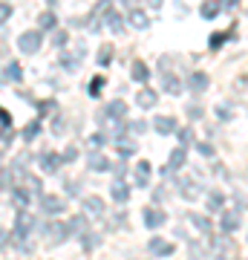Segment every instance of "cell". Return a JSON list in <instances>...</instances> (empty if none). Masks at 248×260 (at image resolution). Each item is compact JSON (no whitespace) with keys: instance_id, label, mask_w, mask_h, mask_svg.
I'll return each instance as SVG.
<instances>
[{"instance_id":"6da1fadb","label":"cell","mask_w":248,"mask_h":260,"mask_svg":"<svg viewBox=\"0 0 248 260\" xmlns=\"http://www.w3.org/2000/svg\"><path fill=\"white\" fill-rule=\"evenodd\" d=\"M41 44H44V38H41L38 29H29V32H23V35L18 38V49L23 55H35L38 49H41Z\"/></svg>"},{"instance_id":"7a4b0ae2","label":"cell","mask_w":248,"mask_h":260,"mask_svg":"<svg viewBox=\"0 0 248 260\" xmlns=\"http://www.w3.org/2000/svg\"><path fill=\"white\" fill-rule=\"evenodd\" d=\"M104 211H107V205L98 197H84L81 200V214L87 220H98V217H104Z\"/></svg>"},{"instance_id":"3957f363","label":"cell","mask_w":248,"mask_h":260,"mask_svg":"<svg viewBox=\"0 0 248 260\" xmlns=\"http://www.w3.org/2000/svg\"><path fill=\"white\" fill-rule=\"evenodd\" d=\"M35 223L38 220L29 211H18V220H15V232H12V237H23V240H26L29 234L35 232Z\"/></svg>"},{"instance_id":"277c9868","label":"cell","mask_w":248,"mask_h":260,"mask_svg":"<svg viewBox=\"0 0 248 260\" xmlns=\"http://www.w3.org/2000/svg\"><path fill=\"white\" fill-rule=\"evenodd\" d=\"M44 234H46V240L52 243V246H61V243H66V237H69V232H66V223H58V220L46 223V225H44Z\"/></svg>"},{"instance_id":"5b68a950","label":"cell","mask_w":248,"mask_h":260,"mask_svg":"<svg viewBox=\"0 0 248 260\" xmlns=\"http://www.w3.org/2000/svg\"><path fill=\"white\" fill-rule=\"evenodd\" d=\"M41 211H44L46 217H58V214L66 211V200H61V197H49V194H41Z\"/></svg>"},{"instance_id":"8992f818","label":"cell","mask_w":248,"mask_h":260,"mask_svg":"<svg viewBox=\"0 0 248 260\" xmlns=\"http://www.w3.org/2000/svg\"><path fill=\"white\" fill-rule=\"evenodd\" d=\"M141 220H145L147 229H162L167 223V214L159 208V205H147L145 211H141Z\"/></svg>"},{"instance_id":"52a82bcc","label":"cell","mask_w":248,"mask_h":260,"mask_svg":"<svg viewBox=\"0 0 248 260\" xmlns=\"http://www.w3.org/2000/svg\"><path fill=\"white\" fill-rule=\"evenodd\" d=\"M116 148H119V156H121V159H130V156H136V153H138L136 139H130V136H127V130L116 136Z\"/></svg>"},{"instance_id":"ba28073f","label":"cell","mask_w":248,"mask_h":260,"mask_svg":"<svg viewBox=\"0 0 248 260\" xmlns=\"http://www.w3.org/2000/svg\"><path fill=\"white\" fill-rule=\"evenodd\" d=\"M38 162H41V171H44V174H58V168L64 165V162H61V153H52V150H44V153L38 156Z\"/></svg>"},{"instance_id":"9c48e42d","label":"cell","mask_w":248,"mask_h":260,"mask_svg":"<svg viewBox=\"0 0 248 260\" xmlns=\"http://www.w3.org/2000/svg\"><path fill=\"white\" fill-rule=\"evenodd\" d=\"M239 220H242V214H237V211H220V229H222V234H234L239 229Z\"/></svg>"},{"instance_id":"30bf717a","label":"cell","mask_w":248,"mask_h":260,"mask_svg":"<svg viewBox=\"0 0 248 260\" xmlns=\"http://www.w3.org/2000/svg\"><path fill=\"white\" fill-rule=\"evenodd\" d=\"M32 200H35V197H32V191H29V188H23V185H12V203L18 205L20 211H26L29 205H32Z\"/></svg>"},{"instance_id":"8fae6325","label":"cell","mask_w":248,"mask_h":260,"mask_svg":"<svg viewBox=\"0 0 248 260\" xmlns=\"http://www.w3.org/2000/svg\"><path fill=\"white\" fill-rule=\"evenodd\" d=\"M176 127H179V121H176L173 116H156V119H153V130L162 133V136H173Z\"/></svg>"},{"instance_id":"7c38bea8","label":"cell","mask_w":248,"mask_h":260,"mask_svg":"<svg viewBox=\"0 0 248 260\" xmlns=\"http://www.w3.org/2000/svg\"><path fill=\"white\" fill-rule=\"evenodd\" d=\"M147 251H150L153 257H170V254H173V243L162 240V237H153V240L147 243Z\"/></svg>"},{"instance_id":"4fadbf2b","label":"cell","mask_w":248,"mask_h":260,"mask_svg":"<svg viewBox=\"0 0 248 260\" xmlns=\"http://www.w3.org/2000/svg\"><path fill=\"white\" fill-rule=\"evenodd\" d=\"M208 84H211V78H208V73H193L191 78H188V90H191L193 95H202L205 90H208Z\"/></svg>"},{"instance_id":"5bb4252c","label":"cell","mask_w":248,"mask_h":260,"mask_svg":"<svg viewBox=\"0 0 248 260\" xmlns=\"http://www.w3.org/2000/svg\"><path fill=\"white\" fill-rule=\"evenodd\" d=\"M176 182H179V191H182L185 200H196L202 194V182L199 179H176Z\"/></svg>"},{"instance_id":"9a60e30c","label":"cell","mask_w":248,"mask_h":260,"mask_svg":"<svg viewBox=\"0 0 248 260\" xmlns=\"http://www.w3.org/2000/svg\"><path fill=\"white\" fill-rule=\"evenodd\" d=\"M185 162H188V148H182V145H179V148L170 150V159H167V165H165V168L170 171V174H176V171H179Z\"/></svg>"},{"instance_id":"2e32d148","label":"cell","mask_w":248,"mask_h":260,"mask_svg":"<svg viewBox=\"0 0 248 260\" xmlns=\"http://www.w3.org/2000/svg\"><path fill=\"white\" fill-rule=\"evenodd\" d=\"M156 102H159V95H156V90H150V87H141V90L136 93V104L141 107V110L156 107Z\"/></svg>"},{"instance_id":"e0dca14e","label":"cell","mask_w":248,"mask_h":260,"mask_svg":"<svg viewBox=\"0 0 248 260\" xmlns=\"http://www.w3.org/2000/svg\"><path fill=\"white\" fill-rule=\"evenodd\" d=\"M188 220H191V225L196 229L199 234H214V223H211V217H205V214H188Z\"/></svg>"},{"instance_id":"ac0fdd59","label":"cell","mask_w":248,"mask_h":260,"mask_svg":"<svg viewBox=\"0 0 248 260\" xmlns=\"http://www.w3.org/2000/svg\"><path fill=\"white\" fill-rule=\"evenodd\" d=\"M110 197H113L119 205H124V203L130 200V185L124 182V179H116V182H113V188H110Z\"/></svg>"},{"instance_id":"d6986e66","label":"cell","mask_w":248,"mask_h":260,"mask_svg":"<svg viewBox=\"0 0 248 260\" xmlns=\"http://www.w3.org/2000/svg\"><path fill=\"white\" fill-rule=\"evenodd\" d=\"M127 23H130L133 29H138V32H145V29L150 26V18H147L141 9H130V12H127Z\"/></svg>"},{"instance_id":"ffe728a7","label":"cell","mask_w":248,"mask_h":260,"mask_svg":"<svg viewBox=\"0 0 248 260\" xmlns=\"http://www.w3.org/2000/svg\"><path fill=\"white\" fill-rule=\"evenodd\" d=\"M104 20H107V26H110L113 35H121V32H124V18H121L116 9H107V12H104Z\"/></svg>"},{"instance_id":"44dd1931","label":"cell","mask_w":248,"mask_h":260,"mask_svg":"<svg viewBox=\"0 0 248 260\" xmlns=\"http://www.w3.org/2000/svg\"><path fill=\"white\" fill-rule=\"evenodd\" d=\"M130 78L136 84H147V78H150V67L145 64V61H133V67H130Z\"/></svg>"},{"instance_id":"7402d4cb","label":"cell","mask_w":248,"mask_h":260,"mask_svg":"<svg viewBox=\"0 0 248 260\" xmlns=\"http://www.w3.org/2000/svg\"><path fill=\"white\" fill-rule=\"evenodd\" d=\"M150 174H153V165H150V162H138L136 165V185L138 188H147L150 185Z\"/></svg>"},{"instance_id":"603a6c76","label":"cell","mask_w":248,"mask_h":260,"mask_svg":"<svg viewBox=\"0 0 248 260\" xmlns=\"http://www.w3.org/2000/svg\"><path fill=\"white\" fill-rule=\"evenodd\" d=\"M162 87H165L167 95H182V90H185V84L179 81L173 73H165V78H162Z\"/></svg>"},{"instance_id":"cb8c5ba5","label":"cell","mask_w":248,"mask_h":260,"mask_svg":"<svg viewBox=\"0 0 248 260\" xmlns=\"http://www.w3.org/2000/svg\"><path fill=\"white\" fill-rule=\"evenodd\" d=\"M52 29H58V15L55 12L38 15V32H52Z\"/></svg>"},{"instance_id":"d4e9b609","label":"cell","mask_w":248,"mask_h":260,"mask_svg":"<svg viewBox=\"0 0 248 260\" xmlns=\"http://www.w3.org/2000/svg\"><path fill=\"white\" fill-rule=\"evenodd\" d=\"M87 165H90V171H110V159L98 150V153H90L87 156Z\"/></svg>"},{"instance_id":"484cf974","label":"cell","mask_w":248,"mask_h":260,"mask_svg":"<svg viewBox=\"0 0 248 260\" xmlns=\"http://www.w3.org/2000/svg\"><path fill=\"white\" fill-rule=\"evenodd\" d=\"M220 0H205L202 6H199V15H202L205 20H214V18H220Z\"/></svg>"},{"instance_id":"4316f807","label":"cell","mask_w":248,"mask_h":260,"mask_svg":"<svg viewBox=\"0 0 248 260\" xmlns=\"http://www.w3.org/2000/svg\"><path fill=\"white\" fill-rule=\"evenodd\" d=\"M231 35H237V26H231V32H214V35L208 38V47L217 52V49H220L225 41H231Z\"/></svg>"},{"instance_id":"83f0119b","label":"cell","mask_w":248,"mask_h":260,"mask_svg":"<svg viewBox=\"0 0 248 260\" xmlns=\"http://www.w3.org/2000/svg\"><path fill=\"white\" fill-rule=\"evenodd\" d=\"M222 208H225V194H222V191H211V194H208V211L220 214Z\"/></svg>"},{"instance_id":"f1b7e54d","label":"cell","mask_w":248,"mask_h":260,"mask_svg":"<svg viewBox=\"0 0 248 260\" xmlns=\"http://www.w3.org/2000/svg\"><path fill=\"white\" fill-rule=\"evenodd\" d=\"M78 237H81L84 251H92V249H98V246H101V237H98L95 232H90V229H87L84 234H78Z\"/></svg>"},{"instance_id":"f546056e","label":"cell","mask_w":248,"mask_h":260,"mask_svg":"<svg viewBox=\"0 0 248 260\" xmlns=\"http://www.w3.org/2000/svg\"><path fill=\"white\" fill-rule=\"evenodd\" d=\"M3 78H6V81H15V84L23 78V70H20L18 61H9V64L3 67Z\"/></svg>"},{"instance_id":"4dcf8cb0","label":"cell","mask_w":248,"mask_h":260,"mask_svg":"<svg viewBox=\"0 0 248 260\" xmlns=\"http://www.w3.org/2000/svg\"><path fill=\"white\" fill-rule=\"evenodd\" d=\"M87 229H90V223H87V217H84V214H78V217H73V220L66 223V232H69V234H84Z\"/></svg>"},{"instance_id":"1f68e13d","label":"cell","mask_w":248,"mask_h":260,"mask_svg":"<svg viewBox=\"0 0 248 260\" xmlns=\"http://www.w3.org/2000/svg\"><path fill=\"white\" fill-rule=\"evenodd\" d=\"M20 182H23V188H29V191H32V197H41V194H44V182H41L38 177H32L29 171H26V177L20 179Z\"/></svg>"},{"instance_id":"d6a6232c","label":"cell","mask_w":248,"mask_h":260,"mask_svg":"<svg viewBox=\"0 0 248 260\" xmlns=\"http://www.w3.org/2000/svg\"><path fill=\"white\" fill-rule=\"evenodd\" d=\"M113 55H116V47H113V44H101V47H98V67H110Z\"/></svg>"},{"instance_id":"836d02e7","label":"cell","mask_w":248,"mask_h":260,"mask_svg":"<svg viewBox=\"0 0 248 260\" xmlns=\"http://www.w3.org/2000/svg\"><path fill=\"white\" fill-rule=\"evenodd\" d=\"M38 133H41V119L29 121L26 127H23V133H20V139H23V142H35V139H38Z\"/></svg>"},{"instance_id":"e575fe53","label":"cell","mask_w":248,"mask_h":260,"mask_svg":"<svg viewBox=\"0 0 248 260\" xmlns=\"http://www.w3.org/2000/svg\"><path fill=\"white\" fill-rule=\"evenodd\" d=\"M214 113H217L220 121H231L237 116V107H234V104H220V107H214Z\"/></svg>"},{"instance_id":"d590c367","label":"cell","mask_w":248,"mask_h":260,"mask_svg":"<svg viewBox=\"0 0 248 260\" xmlns=\"http://www.w3.org/2000/svg\"><path fill=\"white\" fill-rule=\"evenodd\" d=\"M104 84H107V78H104V75H95V78H90L87 93H90L92 99H98V95H101V90H104Z\"/></svg>"},{"instance_id":"8d00e7d4","label":"cell","mask_w":248,"mask_h":260,"mask_svg":"<svg viewBox=\"0 0 248 260\" xmlns=\"http://www.w3.org/2000/svg\"><path fill=\"white\" fill-rule=\"evenodd\" d=\"M104 145H107V136H104V133H92L90 139H87V148H90V153H98Z\"/></svg>"},{"instance_id":"74e56055","label":"cell","mask_w":248,"mask_h":260,"mask_svg":"<svg viewBox=\"0 0 248 260\" xmlns=\"http://www.w3.org/2000/svg\"><path fill=\"white\" fill-rule=\"evenodd\" d=\"M69 44V35H66L64 29H52V47L55 49H64Z\"/></svg>"},{"instance_id":"f35d334b","label":"cell","mask_w":248,"mask_h":260,"mask_svg":"<svg viewBox=\"0 0 248 260\" xmlns=\"http://www.w3.org/2000/svg\"><path fill=\"white\" fill-rule=\"evenodd\" d=\"M124 127H127L130 136H141V133L147 130V121H145V119H136V121H127Z\"/></svg>"},{"instance_id":"ab89813d","label":"cell","mask_w":248,"mask_h":260,"mask_svg":"<svg viewBox=\"0 0 248 260\" xmlns=\"http://www.w3.org/2000/svg\"><path fill=\"white\" fill-rule=\"evenodd\" d=\"M173 136H179V145H182V148L193 145V130H191V127H176Z\"/></svg>"},{"instance_id":"60d3db41","label":"cell","mask_w":248,"mask_h":260,"mask_svg":"<svg viewBox=\"0 0 248 260\" xmlns=\"http://www.w3.org/2000/svg\"><path fill=\"white\" fill-rule=\"evenodd\" d=\"M188 254H191L193 260H199V257H205L208 251L202 249V243H199V240H191V243H188Z\"/></svg>"},{"instance_id":"b9f144b4","label":"cell","mask_w":248,"mask_h":260,"mask_svg":"<svg viewBox=\"0 0 248 260\" xmlns=\"http://www.w3.org/2000/svg\"><path fill=\"white\" fill-rule=\"evenodd\" d=\"M185 113H188V119H191V121H199L205 116L202 104H188V107H185Z\"/></svg>"},{"instance_id":"7bdbcfd3","label":"cell","mask_w":248,"mask_h":260,"mask_svg":"<svg viewBox=\"0 0 248 260\" xmlns=\"http://www.w3.org/2000/svg\"><path fill=\"white\" fill-rule=\"evenodd\" d=\"M78 64H81L78 58H73V55H61V67H64L66 73H75V70H78Z\"/></svg>"},{"instance_id":"ee69618b","label":"cell","mask_w":248,"mask_h":260,"mask_svg":"<svg viewBox=\"0 0 248 260\" xmlns=\"http://www.w3.org/2000/svg\"><path fill=\"white\" fill-rule=\"evenodd\" d=\"M196 150H199V153H202L205 159H211L214 153H217V150H214V145H211V142H196Z\"/></svg>"},{"instance_id":"f6af8a7d","label":"cell","mask_w":248,"mask_h":260,"mask_svg":"<svg viewBox=\"0 0 248 260\" xmlns=\"http://www.w3.org/2000/svg\"><path fill=\"white\" fill-rule=\"evenodd\" d=\"M107 9H113V3H110V0H98V6L92 9V18H98V15L104 18V12H107Z\"/></svg>"},{"instance_id":"bcb514c9","label":"cell","mask_w":248,"mask_h":260,"mask_svg":"<svg viewBox=\"0 0 248 260\" xmlns=\"http://www.w3.org/2000/svg\"><path fill=\"white\" fill-rule=\"evenodd\" d=\"M75 159H78V148H75V145H69V148L61 153V162H75Z\"/></svg>"},{"instance_id":"7dc6e473","label":"cell","mask_w":248,"mask_h":260,"mask_svg":"<svg viewBox=\"0 0 248 260\" xmlns=\"http://www.w3.org/2000/svg\"><path fill=\"white\" fill-rule=\"evenodd\" d=\"M12 246V232H3L0 229V251H6Z\"/></svg>"},{"instance_id":"c3c4849f","label":"cell","mask_w":248,"mask_h":260,"mask_svg":"<svg viewBox=\"0 0 248 260\" xmlns=\"http://www.w3.org/2000/svg\"><path fill=\"white\" fill-rule=\"evenodd\" d=\"M38 110H41V116H46V113H55L58 104L55 102H41V104H38Z\"/></svg>"},{"instance_id":"681fc988","label":"cell","mask_w":248,"mask_h":260,"mask_svg":"<svg viewBox=\"0 0 248 260\" xmlns=\"http://www.w3.org/2000/svg\"><path fill=\"white\" fill-rule=\"evenodd\" d=\"M9 18H12V6H9V3H3V0H0V23H6Z\"/></svg>"},{"instance_id":"f907efd6","label":"cell","mask_w":248,"mask_h":260,"mask_svg":"<svg viewBox=\"0 0 248 260\" xmlns=\"http://www.w3.org/2000/svg\"><path fill=\"white\" fill-rule=\"evenodd\" d=\"M113 168V174H116V179H124L127 177V165L124 162H119V165H110Z\"/></svg>"},{"instance_id":"816d5d0a","label":"cell","mask_w":248,"mask_h":260,"mask_svg":"<svg viewBox=\"0 0 248 260\" xmlns=\"http://www.w3.org/2000/svg\"><path fill=\"white\" fill-rule=\"evenodd\" d=\"M81 182H73V179H69V182H66V194H81Z\"/></svg>"},{"instance_id":"f5cc1de1","label":"cell","mask_w":248,"mask_h":260,"mask_svg":"<svg viewBox=\"0 0 248 260\" xmlns=\"http://www.w3.org/2000/svg\"><path fill=\"white\" fill-rule=\"evenodd\" d=\"M52 127H55V130H52V133H55V136H61V133H64V127H66V124H64V116H58V119H55V124H52Z\"/></svg>"},{"instance_id":"db71d44e","label":"cell","mask_w":248,"mask_h":260,"mask_svg":"<svg viewBox=\"0 0 248 260\" xmlns=\"http://www.w3.org/2000/svg\"><path fill=\"white\" fill-rule=\"evenodd\" d=\"M234 211H237V214H242V211H245V200H242V194H239V197H234Z\"/></svg>"},{"instance_id":"11a10c76","label":"cell","mask_w":248,"mask_h":260,"mask_svg":"<svg viewBox=\"0 0 248 260\" xmlns=\"http://www.w3.org/2000/svg\"><path fill=\"white\" fill-rule=\"evenodd\" d=\"M239 0H220V9H237Z\"/></svg>"},{"instance_id":"9f6ffc18","label":"cell","mask_w":248,"mask_h":260,"mask_svg":"<svg viewBox=\"0 0 248 260\" xmlns=\"http://www.w3.org/2000/svg\"><path fill=\"white\" fill-rule=\"evenodd\" d=\"M153 200H156V205L162 203V200H165V188H156V191H153Z\"/></svg>"},{"instance_id":"6f0895ef","label":"cell","mask_w":248,"mask_h":260,"mask_svg":"<svg viewBox=\"0 0 248 260\" xmlns=\"http://www.w3.org/2000/svg\"><path fill=\"white\" fill-rule=\"evenodd\" d=\"M147 6H150V9H162V3H165V0H145Z\"/></svg>"},{"instance_id":"680465c9","label":"cell","mask_w":248,"mask_h":260,"mask_svg":"<svg viewBox=\"0 0 248 260\" xmlns=\"http://www.w3.org/2000/svg\"><path fill=\"white\" fill-rule=\"evenodd\" d=\"M234 87H237L239 93H245V75H239V81H237V84H234Z\"/></svg>"},{"instance_id":"91938a15","label":"cell","mask_w":248,"mask_h":260,"mask_svg":"<svg viewBox=\"0 0 248 260\" xmlns=\"http://www.w3.org/2000/svg\"><path fill=\"white\" fill-rule=\"evenodd\" d=\"M121 3H124L127 9H133V6H136V0H121Z\"/></svg>"}]
</instances>
